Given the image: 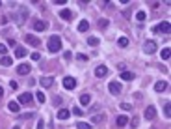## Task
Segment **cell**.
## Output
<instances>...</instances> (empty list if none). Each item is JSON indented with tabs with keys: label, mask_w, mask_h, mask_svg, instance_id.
I'll return each mask as SVG.
<instances>
[{
	"label": "cell",
	"mask_w": 171,
	"mask_h": 129,
	"mask_svg": "<svg viewBox=\"0 0 171 129\" xmlns=\"http://www.w3.org/2000/svg\"><path fill=\"white\" fill-rule=\"evenodd\" d=\"M30 64H21V66H17V73L19 75H28L30 73Z\"/></svg>",
	"instance_id": "10"
},
{
	"label": "cell",
	"mask_w": 171,
	"mask_h": 129,
	"mask_svg": "<svg viewBox=\"0 0 171 129\" xmlns=\"http://www.w3.org/2000/svg\"><path fill=\"white\" fill-rule=\"evenodd\" d=\"M154 116H156V109H154L153 105H149V107L145 109V118H147V120H153Z\"/></svg>",
	"instance_id": "11"
},
{
	"label": "cell",
	"mask_w": 171,
	"mask_h": 129,
	"mask_svg": "<svg viewBox=\"0 0 171 129\" xmlns=\"http://www.w3.org/2000/svg\"><path fill=\"white\" fill-rule=\"evenodd\" d=\"M43 127H45V122H43V120H39V122H37V129H43Z\"/></svg>",
	"instance_id": "40"
},
{
	"label": "cell",
	"mask_w": 171,
	"mask_h": 129,
	"mask_svg": "<svg viewBox=\"0 0 171 129\" xmlns=\"http://www.w3.org/2000/svg\"><path fill=\"white\" fill-rule=\"evenodd\" d=\"M121 79H123V81H132V79H134V73H132V71H123V73H121Z\"/></svg>",
	"instance_id": "22"
},
{
	"label": "cell",
	"mask_w": 171,
	"mask_h": 129,
	"mask_svg": "<svg viewBox=\"0 0 171 129\" xmlns=\"http://www.w3.org/2000/svg\"><path fill=\"white\" fill-rule=\"evenodd\" d=\"M102 120H104V114H95L93 118H91V122H93V124H101Z\"/></svg>",
	"instance_id": "26"
},
{
	"label": "cell",
	"mask_w": 171,
	"mask_h": 129,
	"mask_svg": "<svg viewBox=\"0 0 171 129\" xmlns=\"http://www.w3.org/2000/svg\"><path fill=\"white\" fill-rule=\"evenodd\" d=\"M76 58H78L80 62H86V60H87V54H82V53H80V54H76Z\"/></svg>",
	"instance_id": "34"
},
{
	"label": "cell",
	"mask_w": 171,
	"mask_h": 129,
	"mask_svg": "<svg viewBox=\"0 0 171 129\" xmlns=\"http://www.w3.org/2000/svg\"><path fill=\"white\" fill-rule=\"evenodd\" d=\"M154 51H156V43H154V41H145V43H143V53L153 54Z\"/></svg>",
	"instance_id": "4"
},
{
	"label": "cell",
	"mask_w": 171,
	"mask_h": 129,
	"mask_svg": "<svg viewBox=\"0 0 171 129\" xmlns=\"http://www.w3.org/2000/svg\"><path fill=\"white\" fill-rule=\"evenodd\" d=\"M47 28H49V23H45V21H35L34 23V30H37V32H45Z\"/></svg>",
	"instance_id": "7"
},
{
	"label": "cell",
	"mask_w": 171,
	"mask_h": 129,
	"mask_svg": "<svg viewBox=\"0 0 171 129\" xmlns=\"http://www.w3.org/2000/svg\"><path fill=\"white\" fill-rule=\"evenodd\" d=\"M63 86H65V90H74L76 88V79L74 77H65L63 79Z\"/></svg>",
	"instance_id": "3"
},
{
	"label": "cell",
	"mask_w": 171,
	"mask_h": 129,
	"mask_svg": "<svg viewBox=\"0 0 171 129\" xmlns=\"http://www.w3.org/2000/svg\"><path fill=\"white\" fill-rule=\"evenodd\" d=\"M164 116L166 118H171V103L169 101H166V105H164Z\"/></svg>",
	"instance_id": "20"
},
{
	"label": "cell",
	"mask_w": 171,
	"mask_h": 129,
	"mask_svg": "<svg viewBox=\"0 0 171 129\" xmlns=\"http://www.w3.org/2000/svg\"><path fill=\"white\" fill-rule=\"evenodd\" d=\"M59 17L65 19V21H69V19H73V11L71 10H59Z\"/></svg>",
	"instance_id": "14"
},
{
	"label": "cell",
	"mask_w": 171,
	"mask_h": 129,
	"mask_svg": "<svg viewBox=\"0 0 171 129\" xmlns=\"http://www.w3.org/2000/svg\"><path fill=\"white\" fill-rule=\"evenodd\" d=\"M108 90H110V94H114V96H119V94H121V84L112 81V83L108 84Z\"/></svg>",
	"instance_id": "5"
},
{
	"label": "cell",
	"mask_w": 171,
	"mask_h": 129,
	"mask_svg": "<svg viewBox=\"0 0 171 129\" xmlns=\"http://www.w3.org/2000/svg\"><path fill=\"white\" fill-rule=\"evenodd\" d=\"M108 25H110L108 19H99V26H101V28H106Z\"/></svg>",
	"instance_id": "32"
},
{
	"label": "cell",
	"mask_w": 171,
	"mask_h": 129,
	"mask_svg": "<svg viewBox=\"0 0 171 129\" xmlns=\"http://www.w3.org/2000/svg\"><path fill=\"white\" fill-rule=\"evenodd\" d=\"M47 47H49V51H50V53H58V51L62 49V40H59L58 36L49 38V43H47Z\"/></svg>",
	"instance_id": "1"
},
{
	"label": "cell",
	"mask_w": 171,
	"mask_h": 129,
	"mask_svg": "<svg viewBox=\"0 0 171 129\" xmlns=\"http://www.w3.org/2000/svg\"><path fill=\"white\" fill-rule=\"evenodd\" d=\"M121 109H123V111H130V109H132V107H130L128 103H121Z\"/></svg>",
	"instance_id": "38"
},
{
	"label": "cell",
	"mask_w": 171,
	"mask_h": 129,
	"mask_svg": "<svg viewBox=\"0 0 171 129\" xmlns=\"http://www.w3.org/2000/svg\"><path fill=\"white\" fill-rule=\"evenodd\" d=\"M0 8H2V2H0Z\"/></svg>",
	"instance_id": "43"
},
{
	"label": "cell",
	"mask_w": 171,
	"mask_h": 129,
	"mask_svg": "<svg viewBox=\"0 0 171 129\" xmlns=\"http://www.w3.org/2000/svg\"><path fill=\"white\" fill-rule=\"evenodd\" d=\"M26 17H28V11H26V8H21V23H24Z\"/></svg>",
	"instance_id": "29"
},
{
	"label": "cell",
	"mask_w": 171,
	"mask_h": 129,
	"mask_svg": "<svg viewBox=\"0 0 171 129\" xmlns=\"http://www.w3.org/2000/svg\"><path fill=\"white\" fill-rule=\"evenodd\" d=\"M13 129H19V127H13Z\"/></svg>",
	"instance_id": "44"
},
{
	"label": "cell",
	"mask_w": 171,
	"mask_h": 129,
	"mask_svg": "<svg viewBox=\"0 0 171 129\" xmlns=\"http://www.w3.org/2000/svg\"><path fill=\"white\" fill-rule=\"evenodd\" d=\"M89 103H91V96H89V94H82V96H80V105L86 107V105H89Z\"/></svg>",
	"instance_id": "16"
},
{
	"label": "cell",
	"mask_w": 171,
	"mask_h": 129,
	"mask_svg": "<svg viewBox=\"0 0 171 129\" xmlns=\"http://www.w3.org/2000/svg\"><path fill=\"white\" fill-rule=\"evenodd\" d=\"M9 86H11L13 90H17V88H19V83H15V81H11V83H9Z\"/></svg>",
	"instance_id": "39"
},
{
	"label": "cell",
	"mask_w": 171,
	"mask_h": 129,
	"mask_svg": "<svg viewBox=\"0 0 171 129\" xmlns=\"http://www.w3.org/2000/svg\"><path fill=\"white\" fill-rule=\"evenodd\" d=\"M24 40H26V43H30V45H34V47H39V45H41L39 38H35V36H30V34L24 38Z\"/></svg>",
	"instance_id": "12"
},
{
	"label": "cell",
	"mask_w": 171,
	"mask_h": 129,
	"mask_svg": "<svg viewBox=\"0 0 171 129\" xmlns=\"http://www.w3.org/2000/svg\"><path fill=\"white\" fill-rule=\"evenodd\" d=\"M138 124H140V120H138V118H132V120H130V126H132V127H138Z\"/></svg>",
	"instance_id": "37"
},
{
	"label": "cell",
	"mask_w": 171,
	"mask_h": 129,
	"mask_svg": "<svg viewBox=\"0 0 171 129\" xmlns=\"http://www.w3.org/2000/svg\"><path fill=\"white\" fill-rule=\"evenodd\" d=\"M145 17H147V13H145V11H138V13H136V19H138V21H145Z\"/></svg>",
	"instance_id": "30"
},
{
	"label": "cell",
	"mask_w": 171,
	"mask_h": 129,
	"mask_svg": "<svg viewBox=\"0 0 171 129\" xmlns=\"http://www.w3.org/2000/svg\"><path fill=\"white\" fill-rule=\"evenodd\" d=\"M87 28H89V23H87L86 19L78 23V32H87Z\"/></svg>",
	"instance_id": "17"
},
{
	"label": "cell",
	"mask_w": 171,
	"mask_h": 129,
	"mask_svg": "<svg viewBox=\"0 0 171 129\" xmlns=\"http://www.w3.org/2000/svg\"><path fill=\"white\" fill-rule=\"evenodd\" d=\"M115 122H117V126L119 127H123V126H126V122H128V120H126V116H117V120H115Z\"/></svg>",
	"instance_id": "23"
},
{
	"label": "cell",
	"mask_w": 171,
	"mask_h": 129,
	"mask_svg": "<svg viewBox=\"0 0 171 129\" xmlns=\"http://www.w3.org/2000/svg\"><path fill=\"white\" fill-rule=\"evenodd\" d=\"M7 109H9L11 112H15V114H17V112H19V109H21V105H19V103H15V101H11V103H7Z\"/></svg>",
	"instance_id": "19"
},
{
	"label": "cell",
	"mask_w": 171,
	"mask_h": 129,
	"mask_svg": "<svg viewBox=\"0 0 171 129\" xmlns=\"http://www.w3.org/2000/svg\"><path fill=\"white\" fill-rule=\"evenodd\" d=\"M7 45H9V47H17V45H15V40H9V41H7Z\"/></svg>",
	"instance_id": "41"
},
{
	"label": "cell",
	"mask_w": 171,
	"mask_h": 129,
	"mask_svg": "<svg viewBox=\"0 0 171 129\" xmlns=\"http://www.w3.org/2000/svg\"><path fill=\"white\" fill-rule=\"evenodd\" d=\"M154 32H156V34H169V32H171L169 23H168V21H162L160 25H158L156 28H154Z\"/></svg>",
	"instance_id": "2"
},
{
	"label": "cell",
	"mask_w": 171,
	"mask_h": 129,
	"mask_svg": "<svg viewBox=\"0 0 171 129\" xmlns=\"http://www.w3.org/2000/svg\"><path fill=\"white\" fill-rule=\"evenodd\" d=\"M117 45H119V47H126V45H128V38L121 36V38L117 40Z\"/></svg>",
	"instance_id": "25"
},
{
	"label": "cell",
	"mask_w": 171,
	"mask_h": 129,
	"mask_svg": "<svg viewBox=\"0 0 171 129\" xmlns=\"http://www.w3.org/2000/svg\"><path fill=\"white\" fill-rule=\"evenodd\" d=\"M87 45H91V47H97L99 45V38H89V40H87Z\"/></svg>",
	"instance_id": "27"
},
{
	"label": "cell",
	"mask_w": 171,
	"mask_h": 129,
	"mask_svg": "<svg viewBox=\"0 0 171 129\" xmlns=\"http://www.w3.org/2000/svg\"><path fill=\"white\" fill-rule=\"evenodd\" d=\"M39 83H41V86H45V88H50V86L54 84V77H45L43 75L41 79H39Z\"/></svg>",
	"instance_id": "8"
},
{
	"label": "cell",
	"mask_w": 171,
	"mask_h": 129,
	"mask_svg": "<svg viewBox=\"0 0 171 129\" xmlns=\"http://www.w3.org/2000/svg\"><path fill=\"white\" fill-rule=\"evenodd\" d=\"M35 99H37L39 103H45L47 97H45V94H43V92H37V94H35Z\"/></svg>",
	"instance_id": "28"
},
{
	"label": "cell",
	"mask_w": 171,
	"mask_h": 129,
	"mask_svg": "<svg viewBox=\"0 0 171 129\" xmlns=\"http://www.w3.org/2000/svg\"><path fill=\"white\" fill-rule=\"evenodd\" d=\"M73 114H74V116H82V109H80V107H74V109H73Z\"/></svg>",
	"instance_id": "33"
},
{
	"label": "cell",
	"mask_w": 171,
	"mask_h": 129,
	"mask_svg": "<svg viewBox=\"0 0 171 129\" xmlns=\"http://www.w3.org/2000/svg\"><path fill=\"white\" fill-rule=\"evenodd\" d=\"M154 90H156V92H164V90H168V83H166V81H158V83L154 84Z\"/></svg>",
	"instance_id": "15"
},
{
	"label": "cell",
	"mask_w": 171,
	"mask_h": 129,
	"mask_svg": "<svg viewBox=\"0 0 171 129\" xmlns=\"http://www.w3.org/2000/svg\"><path fill=\"white\" fill-rule=\"evenodd\" d=\"M0 64H2V66H6V68H7V66H11V64H13V58H11V56H2Z\"/></svg>",
	"instance_id": "21"
},
{
	"label": "cell",
	"mask_w": 171,
	"mask_h": 129,
	"mask_svg": "<svg viewBox=\"0 0 171 129\" xmlns=\"http://www.w3.org/2000/svg\"><path fill=\"white\" fill-rule=\"evenodd\" d=\"M15 56H17V58L26 56V49H24V47H15Z\"/></svg>",
	"instance_id": "18"
},
{
	"label": "cell",
	"mask_w": 171,
	"mask_h": 129,
	"mask_svg": "<svg viewBox=\"0 0 171 129\" xmlns=\"http://www.w3.org/2000/svg\"><path fill=\"white\" fill-rule=\"evenodd\" d=\"M32 60L39 62V60H41V54H39V53H34V54H32Z\"/></svg>",
	"instance_id": "35"
},
{
	"label": "cell",
	"mask_w": 171,
	"mask_h": 129,
	"mask_svg": "<svg viewBox=\"0 0 171 129\" xmlns=\"http://www.w3.org/2000/svg\"><path fill=\"white\" fill-rule=\"evenodd\" d=\"M76 129H91L89 124H86V122H78L76 124Z\"/></svg>",
	"instance_id": "31"
},
{
	"label": "cell",
	"mask_w": 171,
	"mask_h": 129,
	"mask_svg": "<svg viewBox=\"0 0 171 129\" xmlns=\"http://www.w3.org/2000/svg\"><path fill=\"white\" fill-rule=\"evenodd\" d=\"M4 96V88H2V86H0V97H2Z\"/></svg>",
	"instance_id": "42"
},
{
	"label": "cell",
	"mask_w": 171,
	"mask_h": 129,
	"mask_svg": "<svg viewBox=\"0 0 171 129\" xmlns=\"http://www.w3.org/2000/svg\"><path fill=\"white\" fill-rule=\"evenodd\" d=\"M6 53H7V47L4 43H0V54H6Z\"/></svg>",
	"instance_id": "36"
},
{
	"label": "cell",
	"mask_w": 171,
	"mask_h": 129,
	"mask_svg": "<svg viewBox=\"0 0 171 129\" xmlns=\"http://www.w3.org/2000/svg\"><path fill=\"white\" fill-rule=\"evenodd\" d=\"M106 75H108V68H106V66H97V69H95V77L101 79V77H106Z\"/></svg>",
	"instance_id": "9"
},
{
	"label": "cell",
	"mask_w": 171,
	"mask_h": 129,
	"mask_svg": "<svg viewBox=\"0 0 171 129\" xmlns=\"http://www.w3.org/2000/svg\"><path fill=\"white\" fill-rule=\"evenodd\" d=\"M169 53H171V49H169V47H164V49H162V53H160L162 60H168V58H169Z\"/></svg>",
	"instance_id": "24"
},
{
	"label": "cell",
	"mask_w": 171,
	"mask_h": 129,
	"mask_svg": "<svg viewBox=\"0 0 171 129\" xmlns=\"http://www.w3.org/2000/svg\"><path fill=\"white\" fill-rule=\"evenodd\" d=\"M30 101H32V94L30 92H24V94L19 96V105H30Z\"/></svg>",
	"instance_id": "6"
},
{
	"label": "cell",
	"mask_w": 171,
	"mask_h": 129,
	"mask_svg": "<svg viewBox=\"0 0 171 129\" xmlns=\"http://www.w3.org/2000/svg\"><path fill=\"white\" fill-rule=\"evenodd\" d=\"M56 116H58V120H67V118H69V116H71V112L67 111V109H59Z\"/></svg>",
	"instance_id": "13"
}]
</instances>
